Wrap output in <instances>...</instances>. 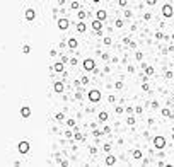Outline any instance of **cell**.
Listing matches in <instances>:
<instances>
[{"label":"cell","mask_w":174,"mask_h":167,"mask_svg":"<svg viewBox=\"0 0 174 167\" xmlns=\"http://www.w3.org/2000/svg\"><path fill=\"white\" fill-rule=\"evenodd\" d=\"M164 145H166V138L164 136H155L154 138V147L155 148H164Z\"/></svg>","instance_id":"6da1fadb"},{"label":"cell","mask_w":174,"mask_h":167,"mask_svg":"<svg viewBox=\"0 0 174 167\" xmlns=\"http://www.w3.org/2000/svg\"><path fill=\"white\" fill-rule=\"evenodd\" d=\"M29 148H31L29 141H21V143L17 145V150H19L21 154H27V152H29Z\"/></svg>","instance_id":"7a4b0ae2"},{"label":"cell","mask_w":174,"mask_h":167,"mask_svg":"<svg viewBox=\"0 0 174 167\" xmlns=\"http://www.w3.org/2000/svg\"><path fill=\"white\" fill-rule=\"evenodd\" d=\"M89 101L91 102H99L101 101V92L99 90H91L89 92Z\"/></svg>","instance_id":"3957f363"},{"label":"cell","mask_w":174,"mask_h":167,"mask_svg":"<svg viewBox=\"0 0 174 167\" xmlns=\"http://www.w3.org/2000/svg\"><path fill=\"white\" fill-rule=\"evenodd\" d=\"M162 14H164L166 17H173V7H171L169 3H166V5L162 7Z\"/></svg>","instance_id":"277c9868"},{"label":"cell","mask_w":174,"mask_h":167,"mask_svg":"<svg viewBox=\"0 0 174 167\" xmlns=\"http://www.w3.org/2000/svg\"><path fill=\"white\" fill-rule=\"evenodd\" d=\"M84 68H85V70H92V72H94V60H91V58L84 60Z\"/></svg>","instance_id":"5b68a950"},{"label":"cell","mask_w":174,"mask_h":167,"mask_svg":"<svg viewBox=\"0 0 174 167\" xmlns=\"http://www.w3.org/2000/svg\"><path fill=\"white\" fill-rule=\"evenodd\" d=\"M92 29L96 31L97 34H101V29H103V24H101V21H94L92 22Z\"/></svg>","instance_id":"8992f818"},{"label":"cell","mask_w":174,"mask_h":167,"mask_svg":"<svg viewBox=\"0 0 174 167\" xmlns=\"http://www.w3.org/2000/svg\"><path fill=\"white\" fill-rule=\"evenodd\" d=\"M21 114H22V118H29V116H31V107L24 106V107L21 109Z\"/></svg>","instance_id":"52a82bcc"},{"label":"cell","mask_w":174,"mask_h":167,"mask_svg":"<svg viewBox=\"0 0 174 167\" xmlns=\"http://www.w3.org/2000/svg\"><path fill=\"white\" fill-rule=\"evenodd\" d=\"M34 17H36V12L33 9H27V10H26V19H27V21H33Z\"/></svg>","instance_id":"ba28073f"},{"label":"cell","mask_w":174,"mask_h":167,"mask_svg":"<svg viewBox=\"0 0 174 167\" xmlns=\"http://www.w3.org/2000/svg\"><path fill=\"white\" fill-rule=\"evenodd\" d=\"M58 27H60V29H67V27H68V21H67V19H60V21H58Z\"/></svg>","instance_id":"9c48e42d"},{"label":"cell","mask_w":174,"mask_h":167,"mask_svg":"<svg viewBox=\"0 0 174 167\" xmlns=\"http://www.w3.org/2000/svg\"><path fill=\"white\" fill-rule=\"evenodd\" d=\"M106 164H107V166H114V164H116V157H114V155H107Z\"/></svg>","instance_id":"30bf717a"},{"label":"cell","mask_w":174,"mask_h":167,"mask_svg":"<svg viewBox=\"0 0 174 167\" xmlns=\"http://www.w3.org/2000/svg\"><path fill=\"white\" fill-rule=\"evenodd\" d=\"M53 89H55V92H63V84L62 82H56Z\"/></svg>","instance_id":"8fae6325"},{"label":"cell","mask_w":174,"mask_h":167,"mask_svg":"<svg viewBox=\"0 0 174 167\" xmlns=\"http://www.w3.org/2000/svg\"><path fill=\"white\" fill-rule=\"evenodd\" d=\"M68 48H72V50L77 48V39H75V38H70L68 39Z\"/></svg>","instance_id":"7c38bea8"},{"label":"cell","mask_w":174,"mask_h":167,"mask_svg":"<svg viewBox=\"0 0 174 167\" xmlns=\"http://www.w3.org/2000/svg\"><path fill=\"white\" fill-rule=\"evenodd\" d=\"M104 19H106V12H104V10H99V12H97V21L103 22Z\"/></svg>","instance_id":"4fadbf2b"},{"label":"cell","mask_w":174,"mask_h":167,"mask_svg":"<svg viewBox=\"0 0 174 167\" xmlns=\"http://www.w3.org/2000/svg\"><path fill=\"white\" fill-rule=\"evenodd\" d=\"M53 70H55V72H63V63H55V65H53Z\"/></svg>","instance_id":"5bb4252c"},{"label":"cell","mask_w":174,"mask_h":167,"mask_svg":"<svg viewBox=\"0 0 174 167\" xmlns=\"http://www.w3.org/2000/svg\"><path fill=\"white\" fill-rule=\"evenodd\" d=\"M77 31H79V33H84V31H85V24H84V22H79V24H77Z\"/></svg>","instance_id":"9a60e30c"},{"label":"cell","mask_w":174,"mask_h":167,"mask_svg":"<svg viewBox=\"0 0 174 167\" xmlns=\"http://www.w3.org/2000/svg\"><path fill=\"white\" fill-rule=\"evenodd\" d=\"M99 119H101V121H106V119H107V113L101 111V113H99Z\"/></svg>","instance_id":"2e32d148"},{"label":"cell","mask_w":174,"mask_h":167,"mask_svg":"<svg viewBox=\"0 0 174 167\" xmlns=\"http://www.w3.org/2000/svg\"><path fill=\"white\" fill-rule=\"evenodd\" d=\"M133 157H135V159H142V152H140V150H135V152H133Z\"/></svg>","instance_id":"e0dca14e"},{"label":"cell","mask_w":174,"mask_h":167,"mask_svg":"<svg viewBox=\"0 0 174 167\" xmlns=\"http://www.w3.org/2000/svg\"><path fill=\"white\" fill-rule=\"evenodd\" d=\"M145 73H147V75H152V73H154V68H152V67H147V68H145Z\"/></svg>","instance_id":"ac0fdd59"},{"label":"cell","mask_w":174,"mask_h":167,"mask_svg":"<svg viewBox=\"0 0 174 167\" xmlns=\"http://www.w3.org/2000/svg\"><path fill=\"white\" fill-rule=\"evenodd\" d=\"M22 51H24V53H29V51H31V46H29V44H24Z\"/></svg>","instance_id":"d6986e66"},{"label":"cell","mask_w":174,"mask_h":167,"mask_svg":"<svg viewBox=\"0 0 174 167\" xmlns=\"http://www.w3.org/2000/svg\"><path fill=\"white\" fill-rule=\"evenodd\" d=\"M162 114H164V116H169V118L173 116V113H171L169 109H164V111H162Z\"/></svg>","instance_id":"ffe728a7"},{"label":"cell","mask_w":174,"mask_h":167,"mask_svg":"<svg viewBox=\"0 0 174 167\" xmlns=\"http://www.w3.org/2000/svg\"><path fill=\"white\" fill-rule=\"evenodd\" d=\"M55 118H56L58 121H62V119H63V113H56V114H55Z\"/></svg>","instance_id":"44dd1931"},{"label":"cell","mask_w":174,"mask_h":167,"mask_svg":"<svg viewBox=\"0 0 174 167\" xmlns=\"http://www.w3.org/2000/svg\"><path fill=\"white\" fill-rule=\"evenodd\" d=\"M85 17H87V15H85V12H79V19H80V21H84Z\"/></svg>","instance_id":"7402d4cb"},{"label":"cell","mask_w":174,"mask_h":167,"mask_svg":"<svg viewBox=\"0 0 174 167\" xmlns=\"http://www.w3.org/2000/svg\"><path fill=\"white\" fill-rule=\"evenodd\" d=\"M80 5H79V2H72V9H79Z\"/></svg>","instance_id":"603a6c76"},{"label":"cell","mask_w":174,"mask_h":167,"mask_svg":"<svg viewBox=\"0 0 174 167\" xmlns=\"http://www.w3.org/2000/svg\"><path fill=\"white\" fill-rule=\"evenodd\" d=\"M121 26H123V21L118 19V21H116V27H121Z\"/></svg>","instance_id":"cb8c5ba5"},{"label":"cell","mask_w":174,"mask_h":167,"mask_svg":"<svg viewBox=\"0 0 174 167\" xmlns=\"http://www.w3.org/2000/svg\"><path fill=\"white\" fill-rule=\"evenodd\" d=\"M114 87H116V89H121V87H123V84H121V82H116V84H114Z\"/></svg>","instance_id":"d4e9b609"},{"label":"cell","mask_w":174,"mask_h":167,"mask_svg":"<svg viewBox=\"0 0 174 167\" xmlns=\"http://www.w3.org/2000/svg\"><path fill=\"white\" fill-rule=\"evenodd\" d=\"M104 44H111V38H104Z\"/></svg>","instance_id":"484cf974"},{"label":"cell","mask_w":174,"mask_h":167,"mask_svg":"<svg viewBox=\"0 0 174 167\" xmlns=\"http://www.w3.org/2000/svg\"><path fill=\"white\" fill-rule=\"evenodd\" d=\"M67 125H68V126H73V125H75V121H73V119H68V121H67Z\"/></svg>","instance_id":"4316f807"},{"label":"cell","mask_w":174,"mask_h":167,"mask_svg":"<svg viewBox=\"0 0 174 167\" xmlns=\"http://www.w3.org/2000/svg\"><path fill=\"white\" fill-rule=\"evenodd\" d=\"M142 89H143V90H148L150 87H148V84H143V85H142Z\"/></svg>","instance_id":"83f0119b"},{"label":"cell","mask_w":174,"mask_h":167,"mask_svg":"<svg viewBox=\"0 0 174 167\" xmlns=\"http://www.w3.org/2000/svg\"><path fill=\"white\" fill-rule=\"evenodd\" d=\"M75 140H84V138H82V135H80V133H77V135H75Z\"/></svg>","instance_id":"f1b7e54d"}]
</instances>
